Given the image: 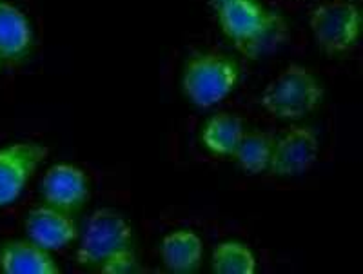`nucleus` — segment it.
Listing matches in <instances>:
<instances>
[{"mask_svg":"<svg viewBox=\"0 0 363 274\" xmlns=\"http://www.w3.org/2000/svg\"><path fill=\"white\" fill-rule=\"evenodd\" d=\"M235 59L216 51H196L182 71V93L194 108L211 109L222 104L240 82Z\"/></svg>","mask_w":363,"mask_h":274,"instance_id":"nucleus-1","label":"nucleus"},{"mask_svg":"<svg viewBox=\"0 0 363 274\" xmlns=\"http://www.w3.org/2000/svg\"><path fill=\"white\" fill-rule=\"evenodd\" d=\"M323 86L309 67L289 64L265 86L260 104L278 120L296 122L306 118L323 100Z\"/></svg>","mask_w":363,"mask_h":274,"instance_id":"nucleus-2","label":"nucleus"},{"mask_svg":"<svg viewBox=\"0 0 363 274\" xmlns=\"http://www.w3.org/2000/svg\"><path fill=\"white\" fill-rule=\"evenodd\" d=\"M215 13L222 33L247 55H256L262 46L285 33L284 17L258 0H227Z\"/></svg>","mask_w":363,"mask_h":274,"instance_id":"nucleus-3","label":"nucleus"},{"mask_svg":"<svg viewBox=\"0 0 363 274\" xmlns=\"http://www.w3.org/2000/svg\"><path fill=\"white\" fill-rule=\"evenodd\" d=\"M77 260L80 266L95 267L106 262L118 251L129 249L133 244V227L122 212L102 207L89 215L80 229Z\"/></svg>","mask_w":363,"mask_h":274,"instance_id":"nucleus-4","label":"nucleus"},{"mask_svg":"<svg viewBox=\"0 0 363 274\" xmlns=\"http://www.w3.org/2000/svg\"><path fill=\"white\" fill-rule=\"evenodd\" d=\"M309 28L323 53L342 55L356 46L362 15L351 0H327L311 11Z\"/></svg>","mask_w":363,"mask_h":274,"instance_id":"nucleus-5","label":"nucleus"},{"mask_svg":"<svg viewBox=\"0 0 363 274\" xmlns=\"http://www.w3.org/2000/svg\"><path fill=\"white\" fill-rule=\"evenodd\" d=\"M50 156V147L37 142H13L0 147V209L17 202Z\"/></svg>","mask_w":363,"mask_h":274,"instance_id":"nucleus-6","label":"nucleus"},{"mask_svg":"<svg viewBox=\"0 0 363 274\" xmlns=\"http://www.w3.org/2000/svg\"><path fill=\"white\" fill-rule=\"evenodd\" d=\"M320 156V140L313 127L291 125L274 142L269 173L278 178L300 176L314 167Z\"/></svg>","mask_w":363,"mask_h":274,"instance_id":"nucleus-7","label":"nucleus"},{"mask_svg":"<svg viewBox=\"0 0 363 274\" xmlns=\"http://www.w3.org/2000/svg\"><path fill=\"white\" fill-rule=\"evenodd\" d=\"M38 193L45 205L73 215L89 200V176L86 175V171L73 164H55L42 176Z\"/></svg>","mask_w":363,"mask_h":274,"instance_id":"nucleus-8","label":"nucleus"},{"mask_svg":"<svg viewBox=\"0 0 363 274\" xmlns=\"http://www.w3.org/2000/svg\"><path fill=\"white\" fill-rule=\"evenodd\" d=\"M24 231L28 240L35 241L48 251L67 249L80 236L79 225L69 212L45 204L28 212Z\"/></svg>","mask_w":363,"mask_h":274,"instance_id":"nucleus-9","label":"nucleus"},{"mask_svg":"<svg viewBox=\"0 0 363 274\" xmlns=\"http://www.w3.org/2000/svg\"><path fill=\"white\" fill-rule=\"evenodd\" d=\"M35 47L33 24L18 6L0 0V55L11 66L26 62Z\"/></svg>","mask_w":363,"mask_h":274,"instance_id":"nucleus-10","label":"nucleus"},{"mask_svg":"<svg viewBox=\"0 0 363 274\" xmlns=\"http://www.w3.org/2000/svg\"><path fill=\"white\" fill-rule=\"evenodd\" d=\"M0 270L4 274H58L60 267L44 249L31 240H11L0 245Z\"/></svg>","mask_w":363,"mask_h":274,"instance_id":"nucleus-11","label":"nucleus"},{"mask_svg":"<svg viewBox=\"0 0 363 274\" xmlns=\"http://www.w3.org/2000/svg\"><path fill=\"white\" fill-rule=\"evenodd\" d=\"M164 267L174 274L199 273L203 262V241L191 229H177L160 241Z\"/></svg>","mask_w":363,"mask_h":274,"instance_id":"nucleus-12","label":"nucleus"},{"mask_svg":"<svg viewBox=\"0 0 363 274\" xmlns=\"http://www.w3.org/2000/svg\"><path fill=\"white\" fill-rule=\"evenodd\" d=\"M245 135L244 120L229 111H218L211 115L202 125L200 142L209 153L216 156L233 158L240 140Z\"/></svg>","mask_w":363,"mask_h":274,"instance_id":"nucleus-13","label":"nucleus"},{"mask_svg":"<svg viewBox=\"0 0 363 274\" xmlns=\"http://www.w3.org/2000/svg\"><path fill=\"white\" fill-rule=\"evenodd\" d=\"M274 142H277V137L267 131H258V129L245 131L233 158L240 169L249 175H262L264 171L269 169Z\"/></svg>","mask_w":363,"mask_h":274,"instance_id":"nucleus-14","label":"nucleus"},{"mask_svg":"<svg viewBox=\"0 0 363 274\" xmlns=\"http://www.w3.org/2000/svg\"><path fill=\"white\" fill-rule=\"evenodd\" d=\"M211 267L216 274H255L256 256L251 247L242 241H220L213 249Z\"/></svg>","mask_w":363,"mask_h":274,"instance_id":"nucleus-15","label":"nucleus"},{"mask_svg":"<svg viewBox=\"0 0 363 274\" xmlns=\"http://www.w3.org/2000/svg\"><path fill=\"white\" fill-rule=\"evenodd\" d=\"M99 269L106 274H129V273H138V258H136L135 251L129 249L118 251L116 254L109 256L106 262L99 266Z\"/></svg>","mask_w":363,"mask_h":274,"instance_id":"nucleus-16","label":"nucleus"},{"mask_svg":"<svg viewBox=\"0 0 363 274\" xmlns=\"http://www.w3.org/2000/svg\"><path fill=\"white\" fill-rule=\"evenodd\" d=\"M223 2H227V0H209V4H211V8H213V9L218 8V6L223 4Z\"/></svg>","mask_w":363,"mask_h":274,"instance_id":"nucleus-17","label":"nucleus"},{"mask_svg":"<svg viewBox=\"0 0 363 274\" xmlns=\"http://www.w3.org/2000/svg\"><path fill=\"white\" fill-rule=\"evenodd\" d=\"M2 62H4V60H2V55H0V66H2Z\"/></svg>","mask_w":363,"mask_h":274,"instance_id":"nucleus-18","label":"nucleus"}]
</instances>
